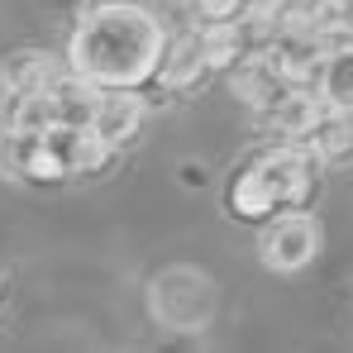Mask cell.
<instances>
[{
	"instance_id": "6da1fadb",
	"label": "cell",
	"mask_w": 353,
	"mask_h": 353,
	"mask_svg": "<svg viewBox=\"0 0 353 353\" xmlns=\"http://www.w3.org/2000/svg\"><path fill=\"white\" fill-rule=\"evenodd\" d=\"M72 72L91 86H143L158 77L163 24L143 5H96L72 34Z\"/></svg>"
},
{
	"instance_id": "7a4b0ae2",
	"label": "cell",
	"mask_w": 353,
	"mask_h": 353,
	"mask_svg": "<svg viewBox=\"0 0 353 353\" xmlns=\"http://www.w3.org/2000/svg\"><path fill=\"white\" fill-rule=\"evenodd\" d=\"M215 310H220V287L201 268L176 263V268H163L148 282V315L163 330H172V334H201V330H210Z\"/></svg>"
},
{
	"instance_id": "3957f363",
	"label": "cell",
	"mask_w": 353,
	"mask_h": 353,
	"mask_svg": "<svg viewBox=\"0 0 353 353\" xmlns=\"http://www.w3.org/2000/svg\"><path fill=\"white\" fill-rule=\"evenodd\" d=\"M258 253H263V268H272V272H301L320 253V225L305 210H282L263 225Z\"/></svg>"
},
{
	"instance_id": "277c9868",
	"label": "cell",
	"mask_w": 353,
	"mask_h": 353,
	"mask_svg": "<svg viewBox=\"0 0 353 353\" xmlns=\"http://www.w3.org/2000/svg\"><path fill=\"white\" fill-rule=\"evenodd\" d=\"M268 176H272V186H277V201H282V210H305L310 201H315V186H320V176H315V153H310V143L305 139H287V143H277L272 153H263L258 158Z\"/></svg>"
},
{
	"instance_id": "5b68a950",
	"label": "cell",
	"mask_w": 353,
	"mask_h": 353,
	"mask_svg": "<svg viewBox=\"0 0 353 353\" xmlns=\"http://www.w3.org/2000/svg\"><path fill=\"white\" fill-rule=\"evenodd\" d=\"M225 210L243 220V225H268L277 210H282V201H277V186H272V176L263 163H248V168H239L230 176V186H225Z\"/></svg>"
},
{
	"instance_id": "8992f818",
	"label": "cell",
	"mask_w": 353,
	"mask_h": 353,
	"mask_svg": "<svg viewBox=\"0 0 353 353\" xmlns=\"http://www.w3.org/2000/svg\"><path fill=\"white\" fill-rule=\"evenodd\" d=\"M258 115H263V124H268L277 139H305V134L320 124V115H325V101H320L315 86H287V91H282L272 105H263Z\"/></svg>"
},
{
	"instance_id": "52a82bcc",
	"label": "cell",
	"mask_w": 353,
	"mask_h": 353,
	"mask_svg": "<svg viewBox=\"0 0 353 353\" xmlns=\"http://www.w3.org/2000/svg\"><path fill=\"white\" fill-rule=\"evenodd\" d=\"M91 129H96L110 148H124V143L143 129V101H139L129 86H101V101H96Z\"/></svg>"
},
{
	"instance_id": "ba28073f",
	"label": "cell",
	"mask_w": 353,
	"mask_h": 353,
	"mask_svg": "<svg viewBox=\"0 0 353 353\" xmlns=\"http://www.w3.org/2000/svg\"><path fill=\"white\" fill-rule=\"evenodd\" d=\"M205 72H210V58H205V29H201V34H181V39H172V43H163L158 77H163L168 91H186V86H196Z\"/></svg>"
},
{
	"instance_id": "9c48e42d",
	"label": "cell",
	"mask_w": 353,
	"mask_h": 353,
	"mask_svg": "<svg viewBox=\"0 0 353 353\" xmlns=\"http://www.w3.org/2000/svg\"><path fill=\"white\" fill-rule=\"evenodd\" d=\"M62 72L53 67V58L43 53V48H19V53H10V58L0 62V86L10 91V96H24V91H43V86H53Z\"/></svg>"
},
{
	"instance_id": "30bf717a",
	"label": "cell",
	"mask_w": 353,
	"mask_h": 353,
	"mask_svg": "<svg viewBox=\"0 0 353 353\" xmlns=\"http://www.w3.org/2000/svg\"><path fill=\"white\" fill-rule=\"evenodd\" d=\"M305 143H310V153H315L320 163H349L353 158V115L325 110L320 124L305 134Z\"/></svg>"
},
{
	"instance_id": "8fae6325",
	"label": "cell",
	"mask_w": 353,
	"mask_h": 353,
	"mask_svg": "<svg viewBox=\"0 0 353 353\" xmlns=\"http://www.w3.org/2000/svg\"><path fill=\"white\" fill-rule=\"evenodd\" d=\"M315 91H320L325 110L353 115V53H325L315 72Z\"/></svg>"
},
{
	"instance_id": "7c38bea8",
	"label": "cell",
	"mask_w": 353,
	"mask_h": 353,
	"mask_svg": "<svg viewBox=\"0 0 353 353\" xmlns=\"http://www.w3.org/2000/svg\"><path fill=\"white\" fill-rule=\"evenodd\" d=\"M10 129H29V134H48L58 129V105H53V91H24L10 101Z\"/></svg>"
},
{
	"instance_id": "4fadbf2b",
	"label": "cell",
	"mask_w": 353,
	"mask_h": 353,
	"mask_svg": "<svg viewBox=\"0 0 353 353\" xmlns=\"http://www.w3.org/2000/svg\"><path fill=\"white\" fill-rule=\"evenodd\" d=\"M39 139H43V134H29V129H10V124H5V134H0V176L29 181L34 153H39Z\"/></svg>"
},
{
	"instance_id": "5bb4252c",
	"label": "cell",
	"mask_w": 353,
	"mask_h": 353,
	"mask_svg": "<svg viewBox=\"0 0 353 353\" xmlns=\"http://www.w3.org/2000/svg\"><path fill=\"white\" fill-rule=\"evenodd\" d=\"M315 48H320V58H325V53H353V19H339V24L315 29Z\"/></svg>"
},
{
	"instance_id": "9a60e30c",
	"label": "cell",
	"mask_w": 353,
	"mask_h": 353,
	"mask_svg": "<svg viewBox=\"0 0 353 353\" xmlns=\"http://www.w3.org/2000/svg\"><path fill=\"white\" fill-rule=\"evenodd\" d=\"M201 5V14L210 19V24H220V19H239V0H196Z\"/></svg>"
},
{
	"instance_id": "2e32d148",
	"label": "cell",
	"mask_w": 353,
	"mask_h": 353,
	"mask_svg": "<svg viewBox=\"0 0 353 353\" xmlns=\"http://www.w3.org/2000/svg\"><path fill=\"white\" fill-rule=\"evenodd\" d=\"M282 0H239V19H272Z\"/></svg>"
}]
</instances>
